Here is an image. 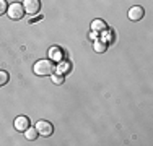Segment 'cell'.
<instances>
[{"instance_id":"14","label":"cell","mask_w":153,"mask_h":146,"mask_svg":"<svg viewBox=\"0 0 153 146\" xmlns=\"http://www.w3.org/2000/svg\"><path fill=\"white\" fill-rule=\"evenodd\" d=\"M7 3H5V0H0V15H3V13H7Z\"/></svg>"},{"instance_id":"2","label":"cell","mask_w":153,"mask_h":146,"mask_svg":"<svg viewBox=\"0 0 153 146\" xmlns=\"http://www.w3.org/2000/svg\"><path fill=\"white\" fill-rule=\"evenodd\" d=\"M34 128L38 130V133L41 135V136H51V135L54 133V127H52V123L47 122V120H39V122L36 123Z\"/></svg>"},{"instance_id":"11","label":"cell","mask_w":153,"mask_h":146,"mask_svg":"<svg viewBox=\"0 0 153 146\" xmlns=\"http://www.w3.org/2000/svg\"><path fill=\"white\" fill-rule=\"evenodd\" d=\"M7 83H8V73L3 72V70H0V86L7 85Z\"/></svg>"},{"instance_id":"9","label":"cell","mask_w":153,"mask_h":146,"mask_svg":"<svg viewBox=\"0 0 153 146\" xmlns=\"http://www.w3.org/2000/svg\"><path fill=\"white\" fill-rule=\"evenodd\" d=\"M49 55L51 58H60V49L59 47H51V50H49Z\"/></svg>"},{"instance_id":"7","label":"cell","mask_w":153,"mask_h":146,"mask_svg":"<svg viewBox=\"0 0 153 146\" xmlns=\"http://www.w3.org/2000/svg\"><path fill=\"white\" fill-rule=\"evenodd\" d=\"M38 135H39L38 130H36V128H31V127L25 130V136H26V140H30V141H34L36 138H38Z\"/></svg>"},{"instance_id":"12","label":"cell","mask_w":153,"mask_h":146,"mask_svg":"<svg viewBox=\"0 0 153 146\" xmlns=\"http://www.w3.org/2000/svg\"><path fill=\"white\" fill-rule=\"evenodd\" d=\"M64 75L62 73H57V75H52V83H56V85H62L64 83Z\"/></svg>"},{"instance_id":"3","label":"cell","mask_w":153,"mask_h":146,"mask_svg":"<svg viewBox=\"0 0 153 146\" xmlns=\"http://www.w3.org/2000/svg\"><path fill=\"white\" fill-rule=\"evenodd\" d=\"M7 15H8L12 20H21V18L25 16L23 5H20V3H12V5L7 8Z\"/></svg>"},{"instance_id":"1","label":"cell","mask_w":153,"mask_h":146,"mask_svg":"<svg viewBox=\"0 0 153 146\" xmlns=\"http://www.w3.org/2000/svg\"><path fill=\"white\" fill-rule=\"evenodd\" d=\"M54 70H56V65L51 60H39L34 65V73L39 76H49L54 73Z\"/></svg>"},{"instance_id":"5","label":"cell","mask_w":153,"mask_h":146,"mask_svg":"<svg viewBox=\"0 0 153 146\" xmlns=\"http://www.w3.org/2000/svg\"><path fill=\"white\" fill-rule=\"evenodd\" d=\"M26 128H30V119H28V117H25V115L16 117V120H15V130L25 133V130H26Z\"/></svg>"},{"instance_id":"13","label":"cell","mask_w":153,"mask_h":146,"mask_svg":"<svg viewBox=\"0 0 153 146\" xmlns=\"http://www.w3.org/2000/svg\"><path fill=\"white\" fill-rule=\"evenodd\" d=\"M59 72H60V73H68V72H70V63H68V62H64V63H60Z\"/></svg>"},{"instance_id":"8","label":"cell","mask_w":153,"mask_h":146,"mask_svg":"<svg viewBox=\"0 0 153 146\" xmlns=\"http://www.w3.org/2000/svg\"><path fill=\"white\" fill-rule=\"evenodd\" d=\"M104 21H101V20H96V21H93V24H91V28H93V31H101V29H104Z\"/></svg>"},{"instance_id":"10","label":"cell","mask_w":153,"mask_h":146,"mask_svg":"<svg viewBox=\"0 0 153 146\" xmlns=\"http://www.w3.org/2000/svg\"><path fill=\"white\" fill-rule=\"evenodd\" d=\"M94 50H96V52H104V50H106V44H104V41H96L94 42Z\"/></svg>"},{"instance_id":"4","label":"cell","mask_w":153,"mask_h":146,"mask_svg":"<svg viewBox=\"0 0 153 146\" xmlns=\"http://www.w3.org/2000/svg\"><path fill=\"white\" fill-rule=\"evenodd\" d=\"M25 13L28 15H38L41 10V0H25L23 2Z\"/></svg>"},{"instance_id":"6","label":"cell","mask_w":153,"mask_h":146,"mask_svg":"<svg viewBox=\"0 0 153 146\" xmlns=\"http://www.w3.org/2000/svg\"><path fill=\"white\" fill-rule=\"evenodd\" d=\"M143 15H145V12L142 7H132L129 10V20L130 21H140L143 18Z\"/></svg>"}]
</instances>
